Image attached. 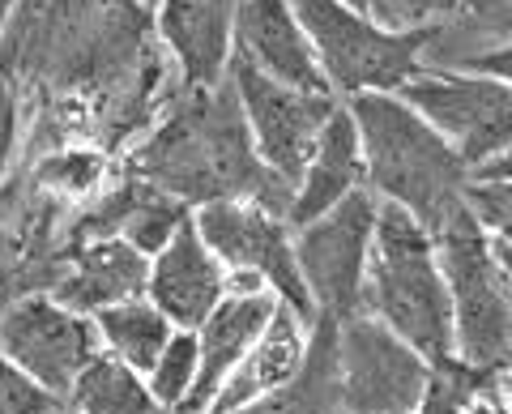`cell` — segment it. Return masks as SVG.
Instances as JSON below:
<instances>
[{
  "label": "cell",
  "instance_id": "d6986e66",
  "mask_svg": "<svg viewBox=\"0 0 512 414\" xmlns=\"http://www.w3.org/2000/svg\"><path fill=\"white\" fill-rule=\"evenodd\" d=\"M94 325L103 333L107 355H116L120 363L137 368L141 376L154 372L158 355H163L167 342L175 338V325L167 321V312L158 308L150 295L128 299V304H116V308H103L94 316Z\"/></svg>",
  "mask_w": 512,
  "mask_h": 414
},
{
  "label": "cell",
  "instance_id": "d6a6232c",
  "mask_svg": "<svg viewBox=\"0 0 512 414\" xmlns=\"http://www.w3.org/2000/svg\"><path fill=\"white\" fill-rule=\"evenodd\" d=\"M504 248V244H500ZM504 265H508V274H512V248H504Z\"/></svg>",
  "mask_w": 512,
  "mask_h": 414
},
{
  "label": "cell",
  "instance_id": "4fadbf2b",
  "mask_svg": "<svg viewBox=\"0 0 512 414\" xmlns=\"http://www.w3.org/2000/svg\"><path fill=\"white\" fill-rule=\"evenodd\" d=\"M146 295L167 312V321L175 329H201L218 312L222 299L231 295V269L205 244V235L197 231V218H188L171 235V244L150 257Z\"/></svg>",
  "mask_w": 512,
  "mask_h": 414
},
{
  "label": "cell",
  "instance_id": "484cf974",
  "mask_svg": "<svg viewBox=\"0 0 512 414\" xmlns=\"http://www.w3.org/2000/svg\"><path fill=\"white\" fill-rule=\"evenodd\" d=\"M99 171H103V158L94 154H56L52 163H43L39 180L60 188V193H86V188L99 184Z\"/></svg>",
  "mask_w": 512,
  "mask_h": 414
},
{
  "label": "cell",
  "instance_id": "2e32d148",
  "mask_svg": "<svg viewBox=\"0 0 512 414\" xmlns=\"http://www.w3.org/2000/svg\"><path fill=\"white\" fill-rule=\"evenodd\" d=\"M282 308L278 291H256V295H227L218 304V312L197 329L201 338V376L197 389L184 402L180 414H210L218 393L227 389L231 372L248 359V350L261 342V333L274 321V312Z\"/></svg>",
  "mask_w": 512,
  "mask_h": 414
},
{
  "label": "cell",
  "instance_id": "6da1fadb",
  "mask_svg": "<svg viewBox=\"0 0 512 414\" xmlns=\"http://www.w3.org/2000/svg\"><path fill=\"white\" fill-rule=\"evenodd\" d=\"M128 167L137 180L163 188L192 210L214 201H261L291 222L295 188L261 163L231 77L218 90H188V103L133 154Z\"/></svg>",
  "mask_w": 512,
  "mask_h": 414
},
{
  "label": "cell",
  "instance_id": "8fae6325",
  "mask_svg": "<svg viewBox=\"0 0 512 414\" xmlns=\"http://www.w3.org/2000/svg\"><path fill=\"white\" fill-rule=\"evenodd\" d=\"M0 338H5V359L13 368L35 376L39 385L60 397H69L77 376L103 355V333L94 325V316L73 312L52 295L13 299Z\"/></svg>",
  "mask_w": 512,
  "mask_h": 414
},
{
  "label": "cell",
  "instance_id": "ba28073f",
  "mask_svg": "<svg viewBox=\"0 0 512 414\" xmlns=\"http://www.w3.org/2000/svg\"><path fill=\"white\" fill-rule=\"evenodd\" d=\"M431 380V359L372 312L338 329V397L350 414H414Z\"/></svg>",
  "mask_w": 512,
  "mask_h": 414
},
{
  "label": "cell",
  "instance_id": "44dd1931",
  "mask_svg": "<svg viewBox=\"0 0 512 414\" xmlns=\"http://www.w3.org/2000/svg\"><path fill=\"white\" fill-rule=\"evenodd\" d=\"M69 414H158V397L150 380L137 368H128L116 355H103L77 376V385L64 397Z\"/></svg>",
  "mask_w": 512,
  "mask_h": 414
},
{
  "label": "cell",
  "instance_id": "83f0119b",
  "mask_svg": "<svg viewBox=\"0 0 512 414\" xmlns=\"http://www.w3.org/2000/svg\"><path fill=\"white\" fill-rule=\"evenodd\" d=\"M461 69L491 73V77H500V82L512 86V43H500V47H487V52H478V56H466L461 60Z\"/></svg>",
  "mask_w": 512,
  "mask_h": 414
},
{
  "label": "cell",
  "instance_id": "f546056e",
  "mask_svg": "<svg viewBox=\"0 0 512 414\" xmlns=\"http://www.w3.org/2000/svg\"><path fill=\"white\" fill-rule=\"evenodd\" d=\"M470 414H512L508 406H504V397H500V389H491L487 397H478L474 402V410Z\"/></svg>",
  "mask_w": 512,
  "mask_h": 414
},
{
  "label": "cell",
  "instance_id": "9a60e30c",
  "mask_svg": "<svg viewBox=\"0 0 512 414\" xmlns=\"http://www.w3.org/2000/svg\"><path fill=\"white\" fill-rule=\"evenodd\" d=\"M312 333H316L312 316H303L299 308H291L282 299V308L274 312V321L261 333V342H256L248 350V359L231 372L227 389L218 393L210 414H239L256 402H265V397L291 389L312 359Z\"/></svg>",
  "mask_w": 512,
  "mask_h": 414
},
{
  "label": "cell",
  "instance_id": "5b68a950",
  "mask_svg": "<svg viewBox=\"0 0 512 414\" xmlns=\"http://www.w3.org/2000/svg\"><path fill=\"white\" fill-rule=\"evenodd\" d=\"M303 30L316 43L333 94H402L423 73L436 30H393L346 0H295Z\"/></svg>",
  "mask_w": 512,
  "mask_h": 414
},
{
  "label": "cell",
  "instance_id": "9c48e42d",
  "mask_svg": "<svg viewBox=\"0 0 512 414\" xmlns=\"http://www.w3.org/2000/svg\"><path fill=\"white\" fill-rule=\"evenodd\" d=\"M231 82L239 94V107H244L248 133L256 141V154L261 163L286 180L291 188H299L303 171H308L312 154L325 137L329 120L338 116V94H308L295 86H282L274 77L256 73L248 60H231Z\"/></svg>",
  "mask_w": 512,
  "mask_h": 414
},
{
  "label": "cell",
  "instance_id": "e0dca14e",
  "mask_svg": "<svg viewBox=\"0 0 512 414\" xmlns=\"http://www.w3.org/2000/svg\"><path fill=\"white\" fill-rule=\"evenodd\" d=\"M150 291V257L124 240L77 244L73 261L52 278V299L69 304L73 312L99 316L103 308L128 304Z\"/></svg>",
  "mask_w": 512,
  "mask_h": 414
},
{
  "label": "cell",
  "instance_id": "f1b7e54d",
  "mask_svg": "<svg viewBox=\"0 0 512 414\" xmlns=\"http://www.w3.org/2000/svg\"><path fill=\"white\" fill-rule=\"evenodd\" d=\"M474 180H508L512 184V150L504 158H495V163H487L483 171H474Z\"/></svg>",
  "mask_w": 512,
  "mask_h": 414
},
{
  "label": "cell",
  "instance_id": "30bf717a",
  "mask_svg": "<svg viewBox=\"0 0 512 414\" xmlns=\"http://www.w3.org/2000/svg\"><path fill=\"white\" fill-rule=\"evenodd\" d=\"M192 218H197L205 244L214 248V257L231 274H261L291 308L320 321L299 269L295 227L278 210H269L261 201H214L192 210Z\"/></svg>",
  "mask_w": 512,
  "mask_h": 414
},
{
  "label": "cell",
  "instance_id": "836d02e7",
  "mask_svg": "<svg viewBox=\"0 0 512 414\" xmlns=\"http://www.w3.org/2000/svg\"><path fill=\"white\" fill-rule=\"evenodd\" d=\"M333 414H350V410H333Z\"/></svg>",
  "mask_w": 512,
  "mask_h": 414
},
{
  "label": "cell",
  "instance_id": "d4e9b609",
  "mask_svg": "<svg viewBox=\"0 0 512 414\" xmlns=\"http://www.w3.org/2000/svg\"><path fill=\"white\" fill-rule=\"evenodd\" d=\"M5 414H64V397L9 363L5 368Z\"/></svg>",
  "mask_w": 512,
  "mask_h": 414
},
{
  "label": "cell",
  "instance_id": "52a82bcc",
  "mask_svg": "<svg viewBox=\"0 0 512 414\" xmlns=\"http://www.w3.org/2000/svg\"><path fill=\"white\" fill-rule=\"evenodd\" d=\"M402 99L461 154L470 171H483L512 150V86L491 73L423 69Z\"/></svg>",
  "mask_w": 512,
  "mask_h": 414
},
{
  "label": "cell",
  "instance_id": "3957f363",
  "mask_svg": "<svg viewBox=\"0 0 512 414\" xmlns=\"http://www.w3.org/2000/svg\"><path fill=\"white\" fill-rule=\"evenodd\" d=\"M367 312L436 363L457 355L453 295H448L440 244L419 218L384 201L372 269H367Z\"/></svg>",
  "mask_w": 512,
  "mask_h": 414
},
{
  "label": "cell",
  "instance_id": "ffe728a7",
  "mask_svg": "<svg viewBox=\"0 0 512 414\" xmlns=\"http://www.w3.org/2000/svg\"><path fill=\"white\" fill-rule=\"evenodd\" d=\"M338 321L320 316L316 333H312V359L303 376L295 380L291 389H282L265 402H256L239 414H333L342 410V397H338Z\"/></svg>",
  "mask_w": 512,
  "mask_h": 414
},
{
  "label": "cell",
  "instance_id": "7402d4cb",
  "mask_svg": "<svg viewBox=\"0 0 512 414\" xmlns=\"http://www.w3.org/2000/svg\"><path fill=\"white\" fill-rule=\"evenodd\" d=\"M491 389H495V372L474 368L461 355H448L431 363V380L414 414H470L478 397H487Z\"/></svg>",
  "mask_w": 512,
  "mask_h": 414
},
{
  "label": "cell",
  "instance_id": "277c9868",
  "mask_svg": "<svg viewBox=\"0 0 512 414\" xmlns=\"http://www.w3.org/2000/svg\"><path fill=\"white\" fill-rule=\"evenodd\" d=\"M436 244L453 295L457 355L500 376L512 363V274L504 265V248L491 240L470 201L444 222Z\"/></svg>",
  "mask_w": 512,
  "mask_h": 414
},
{
  "label": "cell",
  "instance_id": "603a6c76",
  "mask_svg": "<svg viewBox=\"0 0 512 414\" xmlns=\"http://www.w3.org/2000/svg\"><path fill=\"white\" fill-rule=\"evenodd\" d=\"M197 376H201V338H197V329H175V338L167 342V350L154 363V372L146 376L154 397H158V406L180 414L184 402L192 397V389H197Z\"/></svg>",
  "mask_w": 512,
  "mask_h": 414
},
{
  "label": "cell",
  "instance_id": "5bb4252c",
  "mask_svg": "<svg viewBox=\"0 0 512 414\" xmlns=\"http://www.w3.org/2000/svg\"><path fill=\"white\" fill-rule=\"evenodd\" d=\"M239 0H158V35L180 65L188 90H218L235 60Z\"/></svg>",
  "mask_w": 512,
  "mask_h": 414
},
{
  "label": "cell",
  "instance_id": "1f68e13d",
  "mask_svg": "<svg viewBox=\"0 0 512 414\" xmlns=\"http://www.w3.org/2000/svg\"><path fill=\"white\" fill-rule=\"evenodd\" d=\"M495 389H500V397H504V406L512 410V363H508V368H504L500 376H495Z\"/></svg>",
  "mask_w": 512,
  "mask_h": 414
},
{
  "label": "cell",
  "instance_id": "8992f818",
  "mask_svg": "<svg viewBox=\"0 0 512 414\" xmlns=\"http://www.w3.org/2000/svg\"><path fill=\"white\" fill-rule=\"evenodd\" d=\"M380 210L384 201L372 188H359L338 210L295 231L299 269L316 304V316H329V321L342 325L350 316L367 312V269H372Z\"/></svg>",
  "mask_w": 512,
  "mask_h": 414
},
{
  "label": "cell",
  "instance_id": "cb8c5ba5",
  "mask_svg": "<svg viewBox=\"0 0 512 414\" xmlns=\"http://www.w3.org/2000/svg\"><path fill=\"white\" fill-rule=\"evenodd\" d=\"M466 201L478 214V222L491 231V240L512 248V184L508 180H474Z\"/></svg>",
  "mask_w": 512,
  "mask_h": 414
},
{
  "label": "cell",
  "instance_id": "4316f807",
  "mask_svg": "<svg viewBox=\"0 0 512 414\" xmlns=\"http://www.w3.org/2000/svg\"><path fill=\"white\" fill-rule=\"evenodd\" d=\"M461 0H384V22L393 30H436Z\"/></svg>",
  "mask_w": 512,
  "mask_h": 414
},
{
  "label": "cell",
  "instance_id": "7a4b0ae2",
  "mask_svg": "<svg viewBox=\"0 0 512 414\" xmlns=\"http://www.w3.org/2000/svg\"><path fill=\"white\" fill-rule=\"evenodd\" d=\"M350 111L367 154V188L440 235L448 218L466 210L474 171L402 94H359Z\"/></svg>",
  "mask_w": 512,
  "mask_h": 414
},
{
  "label": "cell",
  "instance_id": "ac0fdd59",
  "mask_svg": "<svg viewBox=\"0 0 512 414\" xmlns=\"http://www.w3.org/2000/svg\"><path fill=\"white\" fill-rule=\"evenodd\" d=\"M359 188H367V154H363L355 111H350V103H342L338 116L329 120L325 137H320L299 188H295L291 227L299 231V227H308V222L325 218L329 210H338L346 197H355Z\"/></svg>",
  "mask_w": 512,
  "mask_h": 414
},
{
  "label": "cell",
  "instance_id": "7c38bea8",
  "mask_svg": "<svg viewBox=\"0 0 512 414\" xmlns=\"http://www.w3.org/2000/svg\"><path fill=\"white\" fill-rule=\"evenodd\" d=\"M235 56L282 86H295L308 94H333L325 65L316 56V43L295 13V0H239Z\"/></svg>",
  "mask_w": 512,
  "mask_h": 414
},
{
  "label": "cell",
  "instance_id": "4dcf8cb0",
  "mask_svg": "<svg viewBox=\"0 0 512 414\" xmlns=\"http://www.w3.org/2000/svg\"><path fill=\"white\" fill-rule=\"evenodd\" d=\"M346 5H355L359 13H367V18L384 22V0H346ZM384 26H389V22H384Z\"/></svg>",
  "mask_w": 512,
  "mask_h": 414
}]
</instances>
